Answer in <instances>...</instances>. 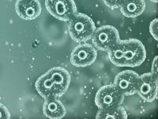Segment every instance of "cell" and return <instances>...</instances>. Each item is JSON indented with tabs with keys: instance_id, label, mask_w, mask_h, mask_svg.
<instances>
[{
	"instance_id": "obj_2",
	"label": "cell",
	"mask_w": 158,
	"mask_h": 119,
	"mask_svg": "<svg viewBox=\"0 0 158 119\" xmlns=\"http://www.w3.org/2000/svg\"><path fill=\"white\" fill-rule=\"evenodd\" d=\"M124 95L114 84L105 85L99 89L95 96V103L99 110H108L121 106Z\"/></svg>"
},
{
	"instance_id": "obj_3",
	"label": "cell",
	"mask_w": 158,
	"mask_h": 119,
	"mask_svg": "<svg viewBox=\"0 0 158 119\" xmlns=\"http://www.w3.org/2000/svg\"><path fill=\"white\" fill-rule=\"evenodd\" d=\"M91 38L96 49L102 51H108L120 39L118 30L112 25H103L96 29Z\"/></svg>"
},
{
	"instance_id": "obj_17",
	"label": "cell",
	"mask_w": 158,
	"mask_h": 119,
	"mask_svg": "<svg viewBox=\"0 0 158 119\" xmlns=\"http://www.w3.org/2000/svg\"><path fill=\"white\" fill-rule=\"evenodd\" d=\"M104 4L111 9H116L120 7L123 0H103Z\"/></svg>"
},
{
	"instance_id": "obj_20",
	"label": "cell",
	"mask_w": 158,
	"mask_h": 119,
	"mask_svg": "<svg viewBox=\"0 0 158 119\" xmlns=\"http://www.w3.org/2000/svg\"><path fill=\"white\" fill-rule=\"evenodd\" d=\"M150 1H151V2H155V3H156L158 0H150Z\"/></svg>"
},
{
	"instance_id": "obj_12",
	"label": "cell",
	"mask_w": 158,
	"mask_h": 119,
	"mask_svg": "<svg viewBox=\"0 0 158 119\" xmlns=\"http://www.w3.org/2000/svg\"><path fill=\"white\" fill-rule=\"evenodd\" d=\"M43 113L49 118L59 119L66 115V109L62 102L57 99V98H52L45 99Z\"/></svg>"
},
{
	"instance_id": "obj_4",
	"label": "cell",
	"mask_w": 158,
	"mask_h": 119,
	"mask_svg": "<svg viewBox=\"0 0 158 119\" xmlns=\"http://www.w3.org/2000/svg\"><path fill=\"white\" fill-rule=\"evenodd\" d=\"M45 7L52 16L67 22L77 13L74 0H45Z\"/></svg>"
},
{
	"instance_id": "obj_13",
	"label": "cell",
	"mask_w": 158,
	"mask_h": 119,
	"mask_svg": "<svg viewBox=\"0 0 158 119\" xmlns=\"http://www.w3.org/2000/svg\"><path fill=\"white\" fill-rule=\"evenodd\" d=\"M119 8L127 18H136L144 12L146 2L144 0H123Z\"/></svg>"
},
{
	"instance_id": "obj_5",
	"label": "cell",
	"mask_w": 158,
	"mask_h": 119,
	"mask_svg": "<svg viewBox=\"0 0 158 119\" xmlns=\"http://www.w3.org/2000/svg\"><path fill=\"white\" fill-rule=\"evenodd\" d=\"M146 58V51L143 44L138 39H129L124 55L123 67H137Z\"/></svg>"
},
{
	"instance_id": "obj_19",
	"label": "cell",
	"mask_w": 158,
	"mask_h": 119,
	"mask_svg": "<svg viewBox=\"0 0 158 119\" xmlns=\"http://www.w3.org/2000/svg\"><path fill=\"white\" fill-rule=\"evenodd\" d=\"M152 73L155 76H157V56L154 58L152 63Z\"/></svg>"
},
{
	"instance_id": "obj_6",
	"label": "cell",
	"mask_w": 158,
	"mask_h": 119,
	"mask_svg": "<svg viewBox=\"0 0 158 119\" xmlns=\"http://www.w3.org/2000/svg\"><path fill=\"white\" fill-rule=\"evenodd\" d=\"M97 57L95 47L89 44H81L72 51L70 63L78 68H85L94 64Z\"/></svg>"
},
{
	"instance_id": "obj_18",
	"label": "cell",
	"mask_w": 158,
	"mask_h": 119,
	"mask_svg": "<svg viewBox=\"0 0 158 119\" xmlns=\"http://www.w3.org/2000/svg\"><path fill=\"white\" fill-rule=\"evenodd\" d=\"M0 118H10V114L8 109L0 103Z\"/></svg>"
},
{
	"instance_id": "obj_15",
	"label": "cell",
	"mask_w": 158,
	"mask_h": 119,
	"mask_svg": "<svg viewBox=\"0 0 158 119\" xmlns=\"http://www.w3.org/2000/svg\"><path fill=\"white\" fill-rule=\"evenodd\" d=\"M96 118H127V114L121 106L115 108L108 109V110H99L98 113L96 115Z\"/></svg>"
},
{
	"instance_id": "obj_1",
	"label": "cell",
	"mask_w": 158,
	"mask_h": 119,
	"mask_svg": "<svg viewBox=\"0 0 158 119\" xmlns=\"http://www.w3.org/2000/svg\"><path fill=\"white\" fill-rule=\"evenodd\" d=\"M68 22L70 36L77 42H87L97 29L92 18L81 13H76Z\"/></svg>"
},
{
	"instance_id": "obj_8",
	"label": "cell",
	"mask_w": 158,
	"mask_h": 119,
	"mask_svg": "<svg viewBox=\"0 0 158 119\" xmlns=\"http://www.w3.org/2000/svg\"><path fill=\"white\" fill-rule=\"evenodd\" d=\"M158 76L151 73L140 76L137 92L144 101L152 103L156 99L158 91Z\"/></svg>"
},
{
	"instance_id": "obj_10",
	"label": "cell",
	"mask_w": 158,
	"mask_h": 119,
	"mask_svg": "<svg viewBox=\"0 0 158 119\" xmlns=\"http://www.w3.org/2000/svg\"><path fill=\"white\" fill-rule=\"evenodd\" d=\"M47 74L56 86L58 97L64 95L70 86V73L63 68L55 67L50 69L47 72Z\"/></svg>"
},
{
	"instance_id": "obj_14",
	"label": "cell",
	"mask_w": 158,
	"mask_h": 119,
	"mask_svg": "<svg viewBox=\"0 0 158 119\" xmlns=\"http://www.w3.org/2000/svg\"><path fill=\"white\" fill-rule=\"evenodd\" d=\"M127 40H120L108 51V56L111 62L118 67H123L124 55L127 48Z\"/></svg>"
},
{
	"instance_id": "obj_7",
	"label": "cell",
	"mask_w": 158,
	"mask_h": 119,
	"mask_svg": "<svg viewBox=\"0 0 158 119\" xmlns=\"http://www.w3.org/2000/svg\"><path fill=\"white\" fill-rule=\"evenodd\" d=\"M140 76L131 70H125L119 72L114 80L115 87L125 95L136 94Z\"/></svg>"
},
{
	"instance_id": "obj_16",
	"label": "cell",
	"mask_w": 158,
	"mask_h": 119,
	"mask_svg": "<svg viewBox=\"0 0 158 119\" xmlns=\"http://www.w3.org/2000/svg\"><path fill=\"white\" fill-rule=\"evenodd\" d=\"M157 23H158V20L156 18H155L153 21H152L150 23V25H149V32L152 34V36L153 37L156 41H158L157 37Z\"/></svg>"
},
{
	"instance_id": "obj_9",
	"label": "cell",
	"mask_w": 158,
	"mask_h": 119,
	"mask_svg": "<svg viewBox=\"0 0 158 119\" xmlns=\"http://www.w3.org/2000/svg\"><path fill=\"white\" fill-rule=\"evenodd\" d=\"M17 15L22 19H36L41 14V5L38 0H18L15 4Z\"/></svg>"
},
{
	"instance_id": "obj_11",
	"label": "cell",
	"mask_w": 158,
	"mask_h": 119,
	"mask_svg": "<svg viewBox=\"0 0 158 119\" xmlns=\"http://www.w3.org/2000/svg\"><path fill=\"white\" fill-rule=\"evenodd\" d=\"M35 87L40 95L44 99L58 97L56 86L47 72L36 80Z\"/></svg>"
}]
</instances>
